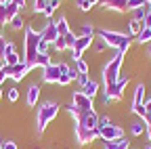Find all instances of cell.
<instances>
[{"mask_svg":"<svg viewBox=\"0 0 151 149\" xmlns=\"http://www.w3.org/2000/svg\"><path fill=\"white\" fill-rule=\"evenodd\" d=\"M55 23H57V30H59V36H65V34H69V32H71V30H69V23H67L65 17H59V19H57Z\"/></svg>","mask_w":151,"mask_h":149,"instance_id":"obj_25","label":"cell"},{"mask_svg":"<svg viewBox=\"0 0 151 149\" xmlns=\"http://www.w3.org/2000/svg\"><path fill=\"white\" fill-rule=\"evenodd\" d=\"M143 4H147L145 0H101V6L113 13H132Z\"/></svg>","mask_w":151,"mask_h":149,"instance_id":"obj_7","label":"cell"},{"mask_svg":"<svg viewBox=\"0 0 151 149\" xmlns=\"http://www.w3.org/2000/svg\"><path fill=\"white\" fill-rule=\"evenodd\" d=\"M9 27H11L13 32H21V30H25V21H23V17H21V15H17L15 19H11Z\"/></svg>","mask_w":151,"mask_h":149,"instance_id":"obj_23","label":"cell"},{"mask_svg":"<svg viewBox=\"0 0 151 149\" xmlns=\"http://www.w3.org/2000/svg\"><path fill=\"white\" fill-rule=\"evenodd\" d=\"M71 67L67 63H50L42 69V82L44 84H59L61 73H67Z\"/></svg>","mask_w":151,"mask_h":149,"instance_id":"obj_8","label":"cell"},{"mask_svg":"<svg viewBox=\"0 0 151 149\" xmlns=\"http://www.w3.org/2000/svg\"><path fill=\"white\" fill-rule=\"evenodd\" d=\"M145 2H147V4H149V2H151V0H145Z\"/></svg>","mask_w":151,"mask_h":149,"instance_id":"obj_47","label":"cell"},{"mask_svg":"<svg viewBox=\"0 0 151 149\" xmlns=\"http://www.w3.org/2000/svg\"><path fill=\"white\" fill-rule=\"evenodd\" d=\"M6 42H9V40L4 38L2 34H0V61L4 59V53H6Z\"/></svg>","mask_w":151,"mask_h":149,"instance_id":"obj_34","label":"cell"},{"mask_svg":"<svg viewBox=\"0 0 151 149\" xmlns=\"http://www.w3.org/2000/svg\"><path fill=\"white\" fill-rule=\"evenodd\" d=\"M109 46L105 44V40L101 38V36H94V38H92V50L94 53H105Z\"/></svg>","mask_w":151,"mask_h":149,"instance_id":"obj_22","label":"cell"},{"mask_svg":"<svg viewBox=\"0 0 151 149\" xmlns=\"http://www.w3.org/2000/svg\"><path fill=\"white\" fill-rule=\"evenodd\" d=\"M145 135H147V139L151 141V124H147V126H145Z\"/></svg>","mask_w":151,"mask_h":149,"instance_id":"obj_41","label":"cell"},{"mask_svg":"<svg viewBox=\"0 0 151 149\" xmlns=\"http://www.w3.org/2000/svg\"><path fill=\"white\" fill-rule=\"evenodd\" d=\"M17 99H19V88H17V86H11V88H9V101L15 103Z\"/></svg>","mask_w":151,"mask_h":149,"instance_id":"obj_33","label":"cell"},{"mask_svg":"<svg viewBox=\"0 0 151 149\" xmlns=\"http://www.w3.org/2000/svg\"><path fill=\"white\" fill-rule=\"evenodd\" d=\"M145 101H147V88H145V84L141 82V84H137L134 95H132V107H137V105H145Z\"/></svg>","mask_w":151,"mask_h":149,"instance_id":"obj_17","label":"cell"},{"mask_svg":"<svg viewBox=\"0 0 151 149\" xmlns=\"http://www.w3.org/2000/svg\"><path fill=\"white\" fill-rule=\"evenodd\" d=\"M2 63L4 65H17V63H21V57H19L17 53H9L6 57L2 59Z\"/></svg>","mask_w":151,"mask_h":149,"instance_id":"obj_28","label":"cell"},{"mask_svg":"<svg viewBox=\"0 0 151 149\" xmlns=\"http://www.w3.org/2000/svg\"><path fill=\"white\" fill-rule=\"evenodd\" d=\"M2 149H17V143L11 141V139H4L2 141Z\"/></svg>","mask_w":151,"mask_h":149,"instance_id":"obj_38","label":"cell"},{"mask_svg":"<svg viewBox=\"0 0 151 149\" xmlns=\"http://www.w3.org/2000/svg\"><path fill=\"white\" fill-rule=\"evenodd\" d=\"M97 36H101L107 46L116 48V50H120V53H124V55L128 53V48H130V44H132V38H130L128 34H122V32H116V30H105V27H101V30L97 32Z\"/></svg>","mask_w":151,"mask_h":149,"instance_id":"obj_2","label":"cell"},{"mask_svg":"<svg viewBox=\"0 0 151 149\" xmlns=\"http://www.w3.org/2000/svg\"><path fill=\"white\" fill-rule=\"evenodd\" d=\"M145 149H151V143H149V145H147V147H145Z\"/></svg>","mask_w":151,"mask_h":149,"instance_id":"obj_46","label":"cell"},{"mask_svg":"<svg viewBox=\"0 0 151 149\" xmlns=\"http://www.w3.org/2000/svg\"><path fill=\"white\" fill-rule=\"evenodd\" d=\"M38 46H40V34H38L32 25H25V30H23V57H21V61L27 63L32 69H34L36 57L40 55Z\"/></svg>","mask_w":151,"mask_h":149,"instance_id":"obj_1","label":"cell"},{"mask_svg":"<svg viewBox=\"0 0 151 149\" xmlns=\"http://www.w3.org/2000/svg\"><path fill=\"white\" fill-rule=\"evenodd\" d=\"M9 67V78L11 80H15V82H19V80H23L27 73L32 71V67L27 65V63H17V65H6Z\"/></svg>","mask_w":151,"mask_h":149,"instance_id":"obj_14","label":"cell"},{"mask_svg":"<svg viewBox=\"0 0 151 149\" xmlns=\"http://www.w3.org/2000/svg\"><path fill=\"white\" fill-rule=\"evenodd\" d=\"M122 63H124V53H120V50H116V55L103 65V84H105V88L107 86H111V84H116L118 80H120V69H122Z\"/></svg>","mask_w":151,"mask_h":149,"instance_id":"obj_4","label":"cell"},{"mask_svg":"<svg viewBox=\"0 0 151 149\" xmlns=\"http://www.w3.org/2000/svg\"><path fill=\"white\" fill-rule=\"evenodd\" d=\"M143 27H149V30H151V9L147 11V15H145V19H143Z\"/></svg>","mask_w":151,"mask_h":149,"instance_id":"obj_39","label":"cell"},{"mask_svg":"<svg viewBox=\"0 0 151 149\" xmlns=\"http://www.w3.org/2000/svg\"><path fill=\"white\" fill-rule=\"evenodd\" d=\"M94 34H97L94 25H92L90 21H82V25H80V34H78V36H94Z\"/></svg>","mask_w":151,"mask_h":149,"instance_id":"obj_24","label":"cell"},{"mask_svg":"<svg viewBox=\"0 0 151 149\" xmlns=\"http://www.w3.org/2000/svg\"><path fill=\"white\" fill-rule=\"evenodd\" d=\"M0 101H2V88H0Z\"/></svg>","mask_w":151,"mask_h":149,"instance_id":"obj_45","label":"cell"},{"mask_svg":"<svg viewBox=\"0 0 151 149\" xmlns=\"http://www.w3.org/2000/svg\"><path fill=\"white\" fill-rule=\"evenodd\" d=\"M0 149H2V143H0Z\"/></svg>","mask_w":151,"mask_h":149,"instance_id":"obj_49","label":"cell"},{"mask_svg":"<svg viewBox=\"0 0 151 149\" xmlns=\"http://www.w3.org/2000/svg\"><path fill=\"white\" fill-rule=\"evenodd\" d=\"M73 80H71V76H69V71L67 73H61V78H59V86H67V84H71Z\"/></svg>","mask_w":151,"mask_h":149,"instance_id":"obj_36","label":"cell"},{"mask_svg":"<svg viewBox=\"0 0 151 149\" xmlns=\"http://www.w3.org/2000/svg\"><path fill=\"white\" fill-rule=\"evenodd\" d=\"M145 109H147V111H151V97L145 101Z\"/></svg>","mask_w":151,"mask_h":149,"instance_id":"obj_42","label":"cell"},{"mask_svg":"<svg viewBox=\"0 0 151 149\" xmlns=\"http://www.w3.org/2000/svg\"><path fill=\"white\" fill-rule=\"evenodd\" d=\"M132 111L139 116V118H145L147 116V109H145V105H137V107H132Z\"/></svg>","mask_w":151,"mask_h":149,"instance_id":"obj_37","label":"cell"},{"mask_svg":"<svg viewBox=\"0 0 151 149\" xmlns=\"http://www.w3.org/2000/svg\"><path fill=\"white\" fill-rule=\"evenodd\" d=\"M76 38H78V34H76V32H69V34H65V36H59V38H57V42H55L52 46H55V50L63 53V50H67V48L73 46Z\"/></svg>","mask_w":151,"mask_h":149,"instance_id":"obj_15","label":"cell"},{"mask_svg":"<svg viewBox=\"0 0 151 149\" xmlns=\"http://www.w3.org/2000/svg\"><path fill=\"white\" fill-rule=\"evenodd\" d=\"M76 6H78V11H82V13H88L92 9L88 0H76Z\"/></svg>","mask_w":151,"mask_h":149,"instance_id":"obj_31","label":"cell"},{"mask_svg":"<svg viewBox=\"0 0 151 149\" xmlns=\"http://www.w3.org/2000/svg\"><path fill=\"white\" fill-rule=\"evenodd\" d=\"M137 42H139V44H147V42H151V30H149V27H143V30L139 32Z\"/></svg>","mask_w":151,"mask_h":149,"instance_id":"obj_26","label":"cell"},{"mask_svg":"<svg viewBox=\"0 0 151 149\" xmlns=\"http://www.w3.org/2000/svg\"><path fill=\"white\" fill-rule=\"evenodd\" d=\"M103 149H130V141L126 137L113 139V141H103Z\"/></svg>","mask_w":151,"mask_h":149,"instance_id":"obj_18","label":"cell"},{"mask_svg":"<svg viewBox=\"0 0 151 149\" xmlns=\"http://www.w3.org/2000/svg\"><path fill=\"white\" fill-rule=\"evenodd\" d=\"M90 80V76H88V73H78V78H76V82H78V86L80 88H84V84Z\"/></svg>","mask_w":151,"mask_h":149,"instance_id":"obj_35","label":"cell"},{"mask_svg":"<svg viewBox=\"0 0 151 149\" xmlns=\"http://www.w3.org/2000/svg\"><path fill=\"white\" fill-rule=\"evenodd\" d=\"M122 137H126L122 126L113 124L107 116L99 118V139L101 141H113V139H122Z\"/></svg>","mask_w":151,"mask_h":149,"instance_id":"obj_6","label":"cell"},{"mask_svg":"<svg viewBox=\"0 0 151 149\" xmlns=\"http://www.w3.org/2000/svg\"><path fill=\"white\" fill-rule=\"evenodd\" d=\"M92 38L94 36H78V38H76V42L71 46V59L73 61H78V59L84 57V50H88L92 46Z\"/></svg>","mask_w":151,"mask_h":149,"instance_id":"obj_10","label":"cell"},{"mask_svg":"<svg viewBox=\"0 0 151 149\" xmlns=\"http://www.w3.org/2000/svg\"><path fill=\"white\" fill-rule=\"evenodd\" d=\"M143 132H145V120H143V118L132 120V122H130V135H132V137H141Z\"/></svg>","mask_w":151,"mask_h":149,"instance_id":"obj_20","label":"cell"},{"mask_svg":"<svg viewBox=\"0 0 151 149\" xmlns=\"http://www.w3.org/2000/svg\"><path fill=\"white\" fill-rule=\"evenodd\" d=\"M90 2V6H97V4H101V0H88Z\"/></svg>","mask_w":151,"mask_h":149,"instance_id":"obj_43","label":"cell"},{"mask_svg":"<svg viewBox=\"0 0 151 149\" xmlns=\"http://www.w3.org/2000/svg\"><path fill=\"white\" fill-rule=\"evenodd\" d=\"M141 30H143V21H137V19L130 17V21H128V36H130V38H132V36L137 38Z\"/></svg>","mask_w":151,"mask_h":149,"instance_id":"obj_21","label":"cell"},{"mask_svg":"<svg viewBox=\"0 0 151 149\" xmlns=\"http://www.w3.org/2000/svg\"><path fill=\"white\" fill-rule=\"evenodd\" d=\"M6 2H11V0H0V4H6Z\"/></svg>","mask_w":151,"mask_h":149,"instance_id":"obj_44","label":"cell"},{"mask_svg":"<svg viewBox=\"0 0 151 149\" xmlns=\"http://www.w3.org/2000/svg\"><path fill=\"white\" fill-rule=\"evenodd\" d=\"M99 114L94 109H88V111H84V114H78L73 120L78 122V124H82V126H86V128H90V130H99Z\"/></svg>","mask_w":151,"mask_h":149,"instance_id":"obj_11","label":"cell"},{"mask_svg":"<svg viewBox=\"0 0 151 149\" xmlns=\"http://www.w3.org/2000/svg\"><path fill=\"white\" fill-rule=\"evenodd\" d=\"M73 137H76V141H78V145H88V143H92V141L99 139V130H90V128H86V126H82V124L76 122Z\"/></svg>","mask_w":151,"mask_h":149,"instance_id":"obj_9","label":"cell"},{"mask_svg":"<svg viewBox=\"0 0 151 149\" xmlns=\"http://www.w3.org/2000/svg\"><path fill=\"white\" fill-rule=\"evenodd\" d=\"M6 80H9V67L2 63V65H0V86H2Z\"/></svg>","mask_w":151,"mask_h":149,"instance_id":"obj_32","label":"cell"},{"mask_svg":"<svg viewBox=\"0 0 151 149\" xmlns=\"http://www.w3.org/2000/svg\"><path fill=\"white\" fill-rule=\"evenodd\" d=\"M46 4H48V0H34V13L36 15H42L44 11H46Z\"/></svg>","mask_w":151,"mask_h":149,"instance_id":"obj_29","label":"cell"},{"mask_svg":"<svg viewBox=\"0 0 151 149\" xmlns=\"http://www.w3.org/2000/svg\"><path fill=\"white\" fill-rule=\"evenodd\" d=\"M59 103H55V101H46L42 103V107H38V116H36V132L38 135H42L44 130L48 128V124L59 116Z\"/></svg>","mask_w":151,"mask_h":149,"instance_id":"obj_3","label":"cell"},{"mask_svg":"<svg viewBox=\"0 0 151 149\" xmlns=\"http://www.w3.org/2000/svg\"><path fill=\"white\" fill-rule=\"evenodd\" d=\"M40 101V86L38 84H29L25 90V105L27 107H36V103Z\"/></svg>","mask_w":151,"mask_h":149,"instance_id":"obj_16","label":"cell"},{"mask_svg":"<svg viewBox=\"0 0 151 149\" xmlns=\"http://www.w3.org/2000/svg\"><path fill=\"white\" fill-rule=\"evenodd\" d=\"M11 2H13V4H17L19 9H25V6H27V0H11Z\"/></svg>","mask_w":151,"mask_h":149,"instance_id":"obj_40","label":"cell"},{"mask_svg":"<svg viewBox=\"0 0 151 149\" xmlns=\"http://www.w3.org/2000/svg\"><path fill=\"white\" fill-rule=\"evenodd\" d=\"M147 11H149V6H147V4H143V6H139V9H134V11H132V19L143 21V19H145V15H147Z\"/></svg>","mask_w":151,"mask_h":149,"instance_id":"obj_27","label":"cell"},{"mask_svg":"<svg viewBox=\"0 0 151 149\" xmlns=\"http://www.w3.org/2000/svg\"><path fill=\"white\" fill-rule=\"evenodd\" d=\"M82 92H84V95L86 97H90V99H94V97H97L99 95V82L97 80H88L86 84H84V88H80Z\"/></svg>","mask_w":151,"mask_h":149,"instance_id":"obj_19","label":"cell"},{"mask_svg":"<svg viewBox=\"0 0 151 149\" xmlns=\"http://www.w3.org/2000/svg\"><path fill=\"white\" fill-rule=\"evenodd\" d=\"M59 38V30H57V23L55 19H46V25L40 30V40H44L48 46H52Z\"/></svg>","mask_w":151,"mask_h":149,"instance_id":"obj_12","label":"cell"},{"mask_svg":"<svg viewBox=\"0 0 151 149\" xmlns=\"http://www.w3.org/2000/svg\"><path fill=\"white\" fill-rule=\"evenodd\" d=\"M19 9L17 4H13V2H6V4H0V27L2 25H9L11 23V19H15V17L19 15Z\"/></svg>","mask_w":151,"mask_h":149,"instance_id":"obj_13","label":"cell"},{"mask_svg":"<svg viewBox=\"0 0 151 149\" xmlns=\"http://www.w3.org/2000/svg\"><path fill=\"white\" fill-rule=\"evenodd\" d=\"M147 6H149V9H151V2H149V4H147Z\"/></svg>","mask_w":151,"mask_h":149,"instance_id":"obj_48","label":"cell"},{"mask_svg":"<svg viewBox=\"0 0 151 149\" xmlns=\"http://www.w3.org/2000/svg\"><path fill=\"white\" fill-rule=\"evenodd\" d=\"M73 63H76V69H78V73H88L90 67H88V61H86L84 57L78 59V61H73Z\"/></svg>","mask_w":151,"mask_h":149,"instance_id":"obj_30","label":"cell"},{"mask_svg":"<svg viewBox=\"0 0 151 149\" xmlns=\"http://www.w3.org/2000/svg\"><path fill=\"white\" fill-rule=\"evenodd\" d=\"M92 101L94 99L86 97L82 90H76L73 95H71V105H65V109L71 114V118H76L78 114H84V111H88V109H94V103Z\"/></svg>","mask_w":151,"mask_h":149,"instance_id":"obj_5","label":"cell"}]
</instances>
